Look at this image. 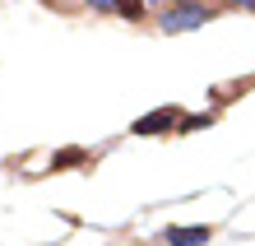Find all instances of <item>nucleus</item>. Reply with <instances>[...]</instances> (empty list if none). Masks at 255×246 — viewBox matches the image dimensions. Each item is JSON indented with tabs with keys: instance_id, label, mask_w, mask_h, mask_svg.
<instances>
[{
	"instance_id": "1",
	"label": "nucleus",
	"mask_w": 255,
	"mask_h": 246,
	"mask_svg": "<svg viewBox=\"0 0 255 246\" xmlns=\"http://www.w3.org/2000/svg\"><path fill=\"white\" fill-rule=\"evenodd\" d=\"M209 19H214V9L200 5V0H181V5H172V9L158 14L162 33H190V28H204Z\"/></svg>"
},
{
	"instance_id": "2",
	"label": "nucleus",
	"mask_w": 255,
	"mask_h": 246,
	"mask_svg": "<svg viewBox=\"0 0 255 246\" xmlns=\"http://www.w3.org/2000/svg\"><path fill=\"white\" fill-rule=\"evenodd\" d=\"M181 126V112H176V107H158V112H148V116H139L134 121V135H162V130H176Z\"/></svg>"
},
{
	"instance_id": "3",
	"label": "nucleus",
	"mask_w": 255,
	"mask_h": 246,
	"mask_svg": "<svg viewBox=\"0 0 255 246\" xmlns=\"http://www.w3.org/2000/svg\"><path fill=\"white\" fill-rule=\"evenodd\" d=\"M167 246H204L209 237H214V228L209 223H195V228H167Z\"/></svg>"
},
{
	"instance_id": "4",
	"label": "nucleus",
	"mask_w": 255,
	"mask_h": 246,
	"mask_svg": "<svg viewBox=\"0 0 255 246\" xmlns=\"http://www.w3.org/2000/svg\"><path fill=\"white\" fill-rule=\"evenodd\" d=\"M209 126H214V112H200V116H181L176 130H209Z\"/></svg>"
},
{
	"instance_id": "5",
	"label": "nucleus",
	"mask_w": 255,
	"mask_h": 246,
	"mask_svg": "<svg viewBox=\"0 0 255 246\" xmlns=\"http://www.w3.org/2000/svg\"><path fill=\"white\" fill-rule=\"evenodd\" d=\"M88 9H98V14H121V0H84Z\"/></svg>"
},
{
	"instance_id": "6",
	"label": "nucleus",
	"mask_w": 255,
	"mask_h": 246,
	"mask_svg": "<svg viewBox=\"0 0 255 246\" xmlns=\"http://www.w3.org/2000/svg\"><path fill=\"white\" fill-rule=\"evenodd\" d=\"M144 14V0H121V19H139Z\"/></svg>"
},
{
	"instance_id": "7",
	"label": "nucleus",
	"mask_w": 255,
	"mask_h": 246,
	"mask_svg": "<svg viewBox=\"0 0 255 246\" xmlns=\"http://www.w3.org/2000/svg\"><path fill=\"white\" fill-rule=\"evenodd\" d=\"M84 158V149H65V153H56V167H74Z\"/></svg>"
},
{
	"instance_id": "8",
	"label": "nucleus",
	"mask_w": 255,
	"mask_h": 246,
	"mask_svg": "<svg viewBox=\"0 0 255 246\" xmlns=\"http://www.w3.org/2000/svg\"><path fill=\"white\" fill-rule=\"evenodd\" d=\"M232 5H246V9H255V0H232Z\"/></svg>"
}]
</instances>
